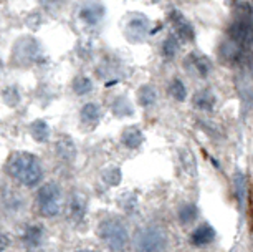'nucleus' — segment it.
<instances>
[{"instance_id": "obj_7", "label": "nucleus", "mask_w": 253, "mask_h": 252, "mask_svg": "<svg viewBox=\"0 0 253 252\" xmlns=\"http://www.w3.org/2000/svg\"><path fill=\"white\" fill-rule=\"evenodd\" d=\"M220 56L225 63L237 65V63H240L243 60V56H245V47L238 45L233 40L228 39L220 45Z\"/></svg>"}, {"instance_id": "obj_16", "label": "nucleus", "mask_w": 253, "mask_h": 252, "mask_svg": "<svg viewBox=\"0 0 253 252\" xmlns=\"http://www.w3.org/2000/svg\"><path fill=\"white\" fill-rule=\"evenodd\" d=\"M32 136L35 138L38 143H45L48 141V136H50V128H48V123L43 121V120H37L32 123Z\"/></svg>"}, {"instance_id": "obj_3", "label": "nucleus", "mask_w": 253, "mask_h": 252, "mask_svg": "<svg viewBox=\"0 0 253 252\" xmlns=\"http://www.w3.org/2000/svg\"><path fill=\"white\" fill-rule=\"evenodd\" d=\"M98 234L99 237L106 242L108 247L111 249H123L127 242V231L123 226V222H119L118 219H106L103 221L98 227Z\"/></svg>"}, {"instance_id": "obj_1", "label": "nucleus", "mask_w": 253, "mask_h": 252, "mask_svg": "<svg viewBox=\"0 0 253 252\" xmlns=\"http://www.w3.org/2000/svg\"><path fill=\"white\" fill-rule=\"evenodd\" d=\"M7 173L10 174V178H13L15 181L27 188H33L38 181L42 179V166L35 156L30 153H13L8 158L5 164Z\"/></svg>"}, {"instance_id": "obj_17", "label": "nucleus", "mask_w": 253, "mask_h": 252, "mask_svg": "<svg viewBox=\"0 0 253 252\" xmlns=\"http://www.w3.org/2000/svg\"><path fill=\"white\" fill-rule=\"evenodd\" d=\"M84 199L80 196V194H76V196L71 198L70 201V217L73 221H81V217H83L84 214Z\"/></svg>"}, {"instance_id": "obj_9", "label": "nucleus", "mask_w": 253, "mask_h": 252, "mask_svg": "<svg viewBox=\"0 0 253 252\" xmlns=\"http://www.w3.org/2000/svg\"><path fill=\"white\" fill-rule=\"evenodd\" d=\"M170 20H172V25L175 28V32L179 33L180 39L184 40H192L194 39V27L187 18H185L182 13L179 12H172L170 13Z\"/></svg>"}, {"instance_id": "obj_12", "label": "nucleus", "mask_w": 253, "mask_h": 252, "mask_svg": "<svg viewBox=\"0 0 253 252\" xmlns=\"http://www.w3.org/2000/svg\"><path fill=\"white\" fill-rule=\"evenodd\" d=\"M101 120V108L98 106L96 103H88L81 108V121L84 125L94 128Z\"/></svg>"}, {"instance_id": "obj_10", "label": "nucleus", "mask_w": 253, "mask_h": 252, "mask_svg": "<svg viewBox=\"0 0 253 252\" xmlns=\"http://www.w3.org/2000/svg\"><path fill=\"white\" fill-rule=\"evenodd\" d=\"M213 239H215V231H213V227H210L207 224L199 226L197 229L192 232V236H190V242L197 247L209 246Z\"/></svg>"}, {"instance_id": "obj_26", "label": "nucleus", "mask_w": 253, "mask_h": 252, "mask_svg": "<svg viewBox=\"0 0 253 252\" xmlns=\"http://www.w3.org/2000/svg\"><path fill=\"white\" fill-rule=\"evenodd\" d=\"M247 212H248V222H250V232L253 237V186L248 191V204H247Z\"/></svg>"}, {"instance_id": "obj_4", "label": "nucleus", "mask_w": 253, "mask_h": 252, "mask_svg": "<svg viewBox=\"0 0 253 252\" xmlns=\"http://www.w3.org/2000/svg\"><path fill=\"white\" fill-rule=\"evenodd\" d=\"M166 234L161 229L149 227V229H142L137 234V247L142 251H159L166 247Z\"/></svg>"}, {"instance_id": "obj_13", "label": "nucleus", "mask_w": 253, "mask_h": 252, "mask_svg": "<svg viewBox=\"0 0 253 252\" xmlns=\"http://www.w3.org/2000/svg\"><path fill=\"white\" fill-rule=\"evenodd\" d=\"M56 154L63 161H73L76 154L75 143L68 136H60V140L56 141Z\"/></svg>"}, {"instance_id": "obj_14", "label": "nucleus", "mask_w": 253, "mask_h": 252, "mask_svg": "<svg viewBox=\"0 0 253 252\" xmlns=\"http://www.w3.org/2000/svg\"><path fill=\"white\" fill-rule=\"evenodd\" d=\"M142 141H144V135H142V131L139 128L129 126L123 131V143L127 146V148H131V150L139 148Z\"/></svg>"}, {"instance_id": "obj_25", "label": "nucleus", "mask_w": 253, "mask_h": 252, "mask_svg": "<svg viewBox=\"0 0 253 252\" xmlns=\"http://www.w3.org/2000/svg\"><path fill=\"white\" fill-rule=\"evenodd\" d=\"M103 179L108 184H113V186H116V184L121 181V173H119L118 169H109V171H106V173H103Z\"/></svg>"}, {"instance_id": "obj_27", "label": "nucleus", "mask_w": 253, "mask_h": 252, "mask_svg": "<svg viewBox=\"0 0 253 252\" xmlns=\"http://www.w3.org/2000/svg\"><path fill=\"white\" fill-rule=\"evenodd\" d=\"M42 2L45 3V7L48 5V7H56V5H60L63 0H42Z\"/></svg>"}, {"instance_id": "obj_24", "label": "nucleus", "mask_w": 253, "mask_h": 252, "mask_svg": "<svg viewBox=\"0 0 253 252\" xmlns=\"http://www.w3.org/2000/svg\"><path fill=\"white\" fill-rule=\"evenodd\" d=\"M113 111L116 113V115H119V116H121V115H131V113H132L131 106H127V103L124 101L123 98H119L118 101L113 104Z\"/></svg>"}, {"instance_id": "obj_19", "label": "nucleus", "mask_w": 253, "mask_h": 252, "mask_svg": "<svg viewBox=\"0 0 253 252\" xmlns=\"http://www.w3.org/2000/svg\"><path fill=\"white\" fill-rule=\"evenodd\" d=\"M177 49H179V44L177 40H175V37H167L164 40V44H162V55L166 56V58H174L175 53H177Z\"/></svg>"}, {"instance_id": "obj_21", "label": "nucleus", "mask_w": 253, "mask_h": 252, "mask_svg": "<svg viewBox=\"0 0 253 252\" xmlns=\"http://www.w3.org/2000/svg\"><path fill=\"white\" fill-rule=\"evenodd\" d=\"M195 217H197V207L194 204H184L182 207L179 209V219L187 224V222H192Z\"/></svg>"}, {"instance_id": "obj_23", "label": "nucleus", "mask_w": 253, "mask_h": 252, "mask_svg": "<svg viewBox=\"0 0 253 252\" xmlns=\"http://www.w3.org/2000/svg\"><path fill=\"white\" fill-rule=\"evenodd\" d=\"M42 227L40 226H35V227H28L27 232H25V242L30 246H37L38 242L42 239Z\"/></svg>"}, {"instance_id": "obj_15", "label": "nucleus", "mask_w": 253, "mask_h": 252, "mask_svg": "<svg viewBox=\"0 0 253 252\" xmlns=\"http://www.w3.org/2000/svg\"><path fill=\"white\" fill-rule=\"evenodd\" d=\"M194 104L202 111H212L215 106V95L209 90H202L194 97Z\"/></svg>"}, {"instance_id": "obj_22", "label": "nucleus", "mask_w": 253, "mask_h": 252, "mask_svg": "<svg viewBox=\"0 0 253 252\" xmlns=\"http://www.w3.org/2000/svg\"><path fill=\"white\" fill-rule=\"evenodd\" d=\"M156 101V92L151 87H142L139 90V103L142 106H149Z\"/></svg>"}, {"instance_id": "obj_2", "label": "nucleus", "mask_w": 253, "mask_h": 252, "mask_svg": "<svg viewBox=\"0 0 253 252\" xmlns=\"http://www.w3.org/2000/svg\"><path fill=\"white\" fill-rule=\"evenodd\" d=\"M37 202L40 212L46 217H53L60 212L61 206V189L55 183L43 184L37 193Z\"/></svg>"}, {"instance_id": "obj_20", "label": "nucleus", "mask_w": 253, "mask_h": 252, "mask_svg": "<svg viewBox=\"0 0 253 252\" xmlns=\"http://www.w3.org/2000/svg\"><path fill=\"white\" fill-rule=\"evenodd\" d=\"M169 93L172 95L177 101H184L185 97H187V90H185L184 83L180 82L179 78L172 80V83H170V87H169Z\"/></svg>"}, {"instance_id": "obj_6", "label": "nucleus", "mask_w": 253, "mask_h": 252, "mask_svg": "<svg viewBox=\"0 0 253 252\" xmlns=\"http://www.w3.org/2000/svg\"><path fill=\"white\" fill-rule=\"evenodd\" d=\"M13 56H15L17 60H20V63H23V65L35 61V58L38 56V45H37V42L32 40V39H22L15 45Z\"/></svg>"}, {"instance_id": "obj_18", "label": "nucleus", "mask_w": 253, "mask_h": 252, "mask_svg": "<svg viewBox=\"0 0 253 252\" xmlns=\"http://www.w3.org/2000/svg\"><path fill=\"white\" fill-rule=\"evenodd\" d=\"M93 90V83L88 77H76L73 80V92L76 95H86Z\"/></svg>"}, {"instance_id": "obj_8", "label": "nucleus", "mask_w": 253, "mask_h": 252, "mask_svg": "<svg viewBox=\"0 0 253 252\" xmlns=\"http://www.w3.org/2000/svg\"><path fill=\"white\" fill-rule=\"evenodd\" d=\"M147 28H149V22H147L146 17H136V18H131L126 25V35L127 39L131 42H139L146 37L147 33Z\"/></svg>"}, {"instance_id": "obj_28", "label": "nucleus", "mask_w": 253, "mask_h": 252, "mask_svg": "<svg viewBox=\"0 0 253 252\" xmlns=\"http://www.w3.org/2000/svg\"><path fill=\"white\" fill-rule=\"evenodd\" d=\"M0 70H2V61H0Z\"/></svg>"}, {"instance_id": "obj_11", "label": "nucleus", "mask_w": 253, "mask_h": 252, "mask_svg": "<svg viewBox=\"0 0 253 252\" xmlns=\"http://www.w3.org/2000/svg\"><path fill=\"white\" fill-rule=\"evenodd\" d=\"M103 15H104V8L101 3H86V5L80 10V18L83 22L89 23V25L98 23L101 20Z\"/></svg>"}, {"instance_id": "obj_5", "label": "nucleus", "mask_w": 253, "mask_h": 252, "mask_svg": "<svg viewBox=\"0 0 253 252\" xmlns=\"http://www.w3.org/2000/svg\"><path fill=\"white\" fill-rule=\"evenodd\" d=\"M184 66L189 73H192L199 78L209 77V73L212 71V61H210L205 55L197 53V51L187 55V58L184 61Z\"/></svg>"}]
</instances>
